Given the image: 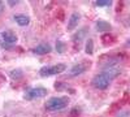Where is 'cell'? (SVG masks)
<instances>
[{
	"label": "cell",
	"mask_w": 130,
	"mask_h": 117,
	"mask_svg": "<svg viewBox=\"0 0 130 117\" xmlns=\"http://www.w3.org/2000/svg\"><path fill=\"white\" fill-rule=\"evenodd\" d=\"M20 2H8V4L10 5V7H14V5H17Z\"/></svg>",
	"instance_id": "9a60e30c"
},
{
	"label": "cell",
	"mask_w": 130,
	"mask_h": 117,
	"mask_svg": "<svg viewBox=\"0 0 130 117\" xmlns=\"http://www.w3.org/2000/svg\"><path fill=\"white\" fill-rule=\"evenodd\" d=\"M0 38H2V40H0V43H2V47L3 48H12L16 43H17V35L13 33L12 30H4L2 34H0Z\"/></svg>",
	"instance_id": "277c9868"
},
{
	"label": "cell",
	"mask_w": 130,
	"mask_h": 117,
	"mask_svg": "<svg viewBox=\"0 0 130 117\" xmlns=\"http://www.w3.org/2000/svg\"><path fill=\"white\" fill-rule=\"evenodd\" d=\"M13 18L16 21V24L20 26H27L30 24V17L26 14H16Z\"/></svg>",
	"instance_id": "30bf717a"
},
{
	"label": "cell",
	"mask_w": 130,
	"mask_h": 117,
	"mask_svg": "<svg viewBox=\"0 0 130 117\" xmlns=\"http://www.w3.org/2000/svg\"><path fill=\"white\" fill-rule=\"evenodd\" d=\"M92 52H94V42H92V39H89L86 42V54L92 55Z\"/></svg>",
	"instance_id": "8fae6325"
},
{
	"label": "cell",
	"mask_w": 130,
	"mask_h": 117,
	"mask_svg": "<svg viewBox=\"0 0 130 117\" xmlns=\"http://www.w3.org/2000/svg\"><path fill=\"white\" fill-rule=\"evenodd\" d=\"M22 76H24V73L21 72L20 69H16V70H12V72H10V77L14 78V79H18V78H21Z\"/></svg>",
	"instance_id": "7c38bea8"
},
{
	"label": "cell",
	"mask_w": 130,
	"mask_h": 117,
	"mask_svg": "<svg viewBox=\"0 0 130 117\" xmlns=\"http://www.w3.org/2000/svg\"><path fill=\"white\" fill-rule=\"evenodd\" d=\"M95 7L98 8H104V7H111L112 5V2H95L94 3Z\"/></svg>",
	"instance_id": "5bb4252c"
},
{
	"label": "cell",
	"mask_w": 130,
	"mask_h": 117,
	"mask_svg": "<svg viewBox=\"0 0 130 117\" xmlns=\"http://www.w3.org/2000/svg\"><path fill=\"white\" fill-rule=\"evenodd\" d=\"M68 104H69V98H67V96H53V98L47 100L44 107L50 112H57V111L67 108Z\"/></svg>",
	"instance_id": "7a4b0ae2"
},
{
	"label": "cell",
	"mask_w": 130,
	"mask_h": 117,
	"mask_svg": "<svg viewBox=\"0 0 130 117\" xmlns=\"http://www.w3.org/2000/svg\"><path fill=\"white\" fill-rule=\"evenodd\" d=\"M89 66H90V64H87V62H79V64H75V65L72 66V69L69 70V76H70V77L81 76V74H83L86 70H87Z\"/></svg>",
	"instance_id": "8992f818"
},
{
	"label": "cell",
	"mask_w": 130,
	"mask_h": 117,
	"mask_svg": "<svg viewBox=\"0 0 130 117\" xmlns=\"http://www.w3.org/2000/svg\"><path fill=\"white\" fill-rule=\"evenodd\" d=\"M78 22H79V14H78L77 12L72 13L70 17H69V20H68V26H67V29H68V30H74L75 27L78 26Z\"/></svg>",
	"instance_id": "ba28073f"
},
{
	"label": "cell",
	"mask_w": 130,
	"mask_h": 117,
	"mask_svg": "<svg viewBox=\"0 0 130 117\" xmlns=\"http://www.w3.org/2000/svg\"><path fill=\"white\" fill-rule=\"evenodd\" d=\"M3 10H4V4H3L2 2H0V13H2Z\"/></svg>",
	"instance_id": "2e32d148"
},
{
	"label": "cell",
	"mask_w": 130,
	"mask_h": 117,
	"mask_svg": "<svg viewBox=\"0 0 130 117\" xmlns=\"http://www.w3.org/2000/svg\"><path fill=\"white\" fill-rule=\"evenodd\" d=\"M126 46H129V47H130V39H129V40L126 42Z\"/></svg>",
	"instance_id": "e0dca14e"
},
{
	"label": "cell",
	"mask_w": 130,
	"mask_h": 117,
	"mask_svg": "<svg viewBox=\"0 0 130 117\" xmlns=\"http://www.w3.org/2000/svg\"><path fill=\"white\" fill-rule=\"evenodd\" d=\"M120 74H121V69L120 68H117V66H108L102 73L96 74V76L92 78L91 85L96 90H105L111 85V82L115 78H117Z\"/></svg>",
	"instance_id": "6da1fadb"
},
{
	"label": "cell",
	"mask_w": 130,
	"mask_h": 117,
	"mask_svg": "<svg viewBox=\"0 0 130 117\" xmlns=\"http://www.w3.org/2000/svg\"><path fill=\"white\" fill-rule=\"evenodd\" d=\"M51 51H52V46L50 43H40L37 47L32 48V52H34L35 55H47Z\"/></svg>",
	"instance_id": "52a82bcc"
},
{
	"label": "cell",
	"mask_w": 130,
	"mask_h": 117,
	"mask_svg": "<svg viewBox=\"0 0 130 117\" xmlns=\"http://www.w3.org/2000/svg\"><path fill=\"white\" fill-rule=\"evenodd\" d=\"M48 90L44 87H31L25 92V99L26 100H35V99H42L47 96Z\"/></svg>",
	"instance_id": "5b68a950"
},
{
	"label": "cell",
	"mask_w": 130,
	"mask_h": 117,
	"mask_svg": "<svg viewBox=\"0 0 130 117\" xmlns=\"http://www.w3.org/2000/svg\"><path fill=\"white\" fill-rule=\"evenodd\" d=\"M65 70H67V65H65V64H55V65H48V66L40 68L39 74L42 77H51V76L60 74Z\"/></svg>",
	"instance_id": "3957f363"
},
{
	"label": "cell",
	"mask_w": 130,
	"mask_h": 117,
	"mask_svg": "<svg viewBox=\"0 0 130 117\" xmlns=\"http://www.w3.org/2000/svg\"><path fill=\"white\" fill-rule=\"evenodd\" d=\"M56 51L59 52V54H62V52L65 51V43L61 40H57L56 42Z\"/></svg>",
	"instance_id": "4fadbf2b"
},
{
	"label": "cell",
	"mask_w": 130,
	"mask_h": 117,
	"mask_svg": "<svg viewBox=\"0 0 130 117\" xmlns=\"http://www.w3.org/2000/svg\"><path fill=\"white\" fill-rule=\"evenodd\" d=\"M95 29L99 31V33H107V31H111L112 26L109 25V22H107V21L99 20V21H96V24H95Z\"/></svg>",
	"instance_id": "9c48e42d"
}]
</instances>
